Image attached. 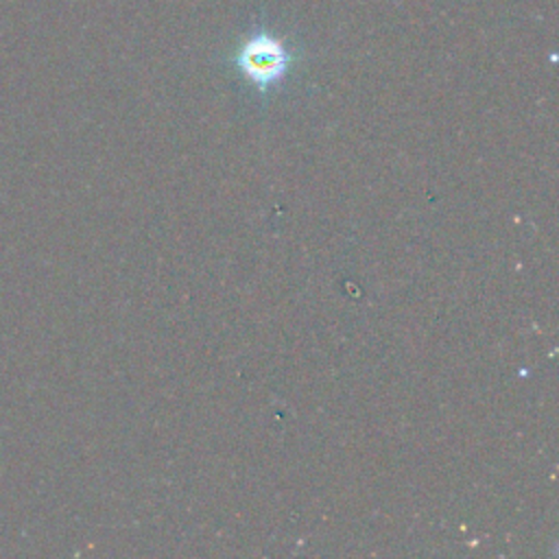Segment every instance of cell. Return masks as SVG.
Returning <instances> with one entry per match:
<instances>
[{"label": "cell", "instance_id": "cell-1", "mask_svg": "<svg viewBox=\"0 0 559 559\" xmlns=\"http://www.w3.org/2000/svg\"><path fill=\"white\" fill-rule=\"evenodd\" d=\"M293 61L295 52L284 41V37L271 33L264 26L249 31L231 55V63L240 76L262 94L286 79Z\"/></svg>", "mask_w": 559, "mask_h": 559}]
</instances>
